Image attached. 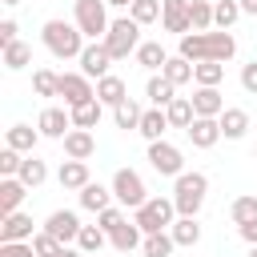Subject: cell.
<instances>
[{
    "label": "cell",
    "instance_id": "cell-6",
    "mask_svg": "<svg viewBox=\"0 0 257 257\" xmlns=\"http://www.w3.org/2000/svg\"><path fill=\"white\" fill-rule=\"evenodd\" d=\"M72 24L84 32V40H104V32H108V4L104 0H72Z\"/></svg>",
    "mask_w": 257,
    "mask_h": 257
},
{
    "label": "cell",
    "instance_id": "cell-47",
    "mask_svg": "<svg viewBox=\"0 0 257 257\" xmlns=\"http://www.w3.org/2000/svg\"><path fill=\"white\" fill-rule=\"evenodd\" d=\"M241 88L257 96V60H249V64H241Z\"/></svg>",
    "mask_w": 257,
    "mask_h": 257
},
{
    "label": "cell",
    "instance_id": "cell-8",
    "mask_svg": "<svg viewBox=\"0 0 257 257\" xmlns=\"http://www.w3.org/2000/svg\"><path fill=\"white\" fill-rule=\"evenodd\" d=\"M149 165H153L161 177H173V181L185 173V157H181V149L169 145V141H153V145H149Z\"/></svg>",
    "mask_w": 257,
    "mask_h": 257
},
{
    "label": "cell",
    "instance_id": "cell-49",
    "mask_svg": "<svg viewBox=\"0 0 257 257\" xmlns=\"http://www.w3.org/2000/svg\"><path fill=\"white\" fill-rule=\"evenodd\" d=\"M237 233H241L249 245H257V221H253V225H237Z\"/></svg>",
    "mask_w": 257,
    "mask_h": 257
},
{
    "label": "cell",
    "instance_id": "cell-17",
    "mask_svg": "<svg viewBox=\"0 0 257 257\" xmlns=\"http://www.w3.org/2000/svg\"><path fill=\"white\" fill-rule=\"evenodd\" d=\"M189 100H193V112H197V116H221V112H225L221 88H201V84H197V92H193Z\"/></svg>",
    "mask_w": 257,
    "mask_h": 257
},
{
    "label": "cell",
    "instance_id": "cell-1",
    "mask_svg": "<svg viewBox=\"0 0 257 257\" xmlns=\"http://www.w3.org/2000/svg\"><path fill=\"white\" fill-rule=\"evenodd\" d=\"M177 56H185V60H193V64H201V60H217V64H225V60H233L237 56V40H233V32H189V36H181V44H177Z\"/></svg>",
    "mask_w": 257,
    "mask_h": 257
},
{
    "label": "cell",
    "instance_id": "cell-3",
    "mask_svg": "<svg viewBox=\"0 0 257 257\" xmlns=\"http://www.w3.org/2000/svg\"><path fill=\"white\" fill-rule=\"evenodd\" d=\"M205 193H209V177H205V173H181V177L173 181L177 217H197L201 205H205Z\"/></svg>",
    "mask_w": 257,
    "mask_h": 257
},
{
    "label": "cell",
    "instance_id": "cell-21",
    "mask_svg": "<svg viewBox=\"0 0 257 257\" xmlns=\"http://www.w3.org/2000/svg\"><path fill=\"white\" fill-rule=\"evenodd\" d=\"M96 100L100 104H108V108H116L120 100H128V84L120 80V76H104V80H96Z\"/></svg>",
    "mask_w": 257,
    "mask_h": 257
},
{
    "label": "cell",
    "instance_id": "cell-46",
    "mask_svg": "<svg viewBox=\"0 0 257 257\" xmlns=\"http://www.w3.org/2000/svg\"><path fill=\"white\" fill-rule=\"evenodd\" d=\"M0 257H36V249H32V241H8V245H0Z\"/></svg>",
    "mask_w": 257,
    "mask_h": 257
},
{
    "label": "cell",
    "instance_id": "cell-43",
    "mask_svg": "<svg viewBox=\"0 0 257 257\" xmlns=\"http://www.w3.org/2000/svg\"><path fill=\"white\" fill-rule=\"evenodd\" d=\"M124 221H128V217H124V209H120V205H108L104 213H96V225H100L104 233H116Z\"/></svg>",
    "mask_w": 257,
    "mask_h": 257
},
{
    "label": "cell",
    "instance_id": "cell-29",
    "mask_svg": "<svg viewBox=\"0 0 257 257\" xmlns=\"http://www.w3.org/2000/svg\"><path fill=\"white\" fill-rule=\"evenodd\" d=\"M141 116H145V108L128 96V100H120L116 108H112V120H116V128H124V133H133V128H141Z\"/></svg>",
    "mask_w": 257,
    "mask_h": 257
},
{
    "label": "cell",
    "instance_id": "cell-28",
    "mask_svg": "<svg viewBox=\"0 0 257 257\" xmlns=\"http://www.w3.org/2000/svg\"><path fill=\"white\" fill-rule=\"evenodd\" d=\"M100 108H104V104H100L96 96L84 100V104H76V108H68V112H72V128H88V133H92V128L100 124Z\"/></svg>",
    "mask_w": 257,
    "mask_h": 257
},
{
    "label": "cell",
    "instance_id": "cell-15",
    "mask_svg": "<svg viewBox=\"0 0 257 257\" xmlns=\"http://www.w3.org/2000/svg\"><path fill=\"white\" fill-rule=\"evenodd\" d=\"M161 24L165 32H177V36H189L193 24H189V0H165V12H161Z\"/></svg>",
    "mask_w": 257,
    "mask_h": 257
},
{
    "label": "cell",
    "instance_id": "cell-16",
    "mask_svg": "<svg viewBox=\"0 0 257 257\" xmlns=\"http://www.w3.org/2000/svg\"><path fill=\"white\" fill-rule=\"evenodd\" d=\"M28 197V185L20 177H0V217L20 213V201Z\"/></svg>",
    "mask_w": 257,
    "mask_h": 257
},
{
    "label": "cell",
    "instance_id": "cell-24",
    "mask_svg": "<svg viewBox=\"0 0 257 257\" xmlns=\"http://www.w3.org/2000/svg\"><path fill=\"white\" fill-rule=\"evenodd\" d=\"M36 141H40V128H32V124H12V128L4 133V145L16 149V153H24V157L36 149Z\"/></svg>",
    "mask_w": 257,
    "mask_h": 257
},
{
    "label": "cell",
    "instance_id": "cell-7",
    "mask_svg": "<svg viewBox=\"0 0 257 257\" xmlns=\"http://www.w3.org/2000/svg\"><path fill=\"white\" fill-rule=\"evenodd\" d=\"M108 189H112L116 205H120V209H133V213H137V209H141V205L149 201L145 177H141L137 169H116V173H112V185H108Z\"/></svg>",
    "mask_w": 257,
    "mask_h": 257
},
{
    "label": "cell",
    "instance_id": "cell-40",
    "mask_svg": "<svg viewBox=\"0 0 257 257\" xmlns=\"http://www.w3.org/2000/svg\"><path fill=\"white\" fill-rule=\"evenodd\" d=\"M161 12H165V0H133V8H128V16L145 28V24H153V20H161Z\"/></svg>",
    "mask_w": 257,
    "mask_h": 257
},
{
    "label": "cell",
    "instance_id": "cell-50",
    "mask_svg": "<svg viewBox=\"0 0 257 257\" xmlns=\"http://www.w3.org/2000/svg\"><path fill=\"white\" fill-rule=\"evenodd\" d=\"M241 12L245 16H257V0H241Z\"/></svg>",
    "mask_w": 257,
    "mask_h": 257
},
{
    "label": "cell",
    "instance_id": "cell-12",
    "mask_svg": "<svg viewBox=\"0 0 257 257\" xmlns=\"http://www.w3.org/2000/svg\"><path fill=\"white\" fill-rule=\"evenodd\" d=\"M36 128H40V137H52V141H64L68 133H72V112H64L60 104H48L40 116H36Z\"/></svg>",
    "mask_w": 257,
    "mask_h": 257
},
{
    "label": "cell",
    "instance_id": "cell-34",
    "mask_svg": "<svg viewBox=\"0 0 257 257\" xmlns=\"http://www.w3.org/2000/svg\"><path fill=\"white\" fill-rule=\"evenodd\" d=\"M16 177H20V181H24V185H28V189H36V185H44V181H48V165H44V161H40V157H32V153H28V157H24V165H20V173H16Z\"/></svg>",
    "mask_w": 257,
    "mask_h": 257
},
{
    "label": "cell",
    "instance_id": "cell-22",
    "mask_svg": "<svg viewBox=\"0 0 257 257\" xmlns=\"http://www.w3.org/2000/svg\"><path fill=\"white\" fill-rule=\"evenodd\" d=\"M165 128H173L169 124V116H165V108H145V116H141V137L153 145V141H165Z\"/></svg>",
    "mask_w": 257,
    "mask_h": 257
},
{
    "label": "cell",
    "instance_id": "cell-39",
    "mask_svg": "<svg viewBox=\"0 0 257 257\" xmlns=\"http://www.w3.org/2000/svg\"><path fill=\"white\" fill-rule=\"evenodd\" d=\"M189 24H193V32H209L213 28V0H189Z\"/></svg>",
    "mask_w": 257,
    "mask_h": 257
},
{
    "label": "cell",
    "instance_id": "cell-36",
    "mask_svg": "<svg viewBox=\"0 0 257 257\" xmlns=\"http://www.w3.org/2000/svg\"><path fill=\"white\" fill-rule=\"evenodd\" d=\"M32 64V48L24 44V40H12L8 48H4V68L8 72H20V68H28Z\"/></svg>",
    "mask_w": 257,
    "mask_h": 257
},
{
    "label": "cell",
    "instance_id": "cell-14",
    "mask_svg": "<svg viewBox=\"0 0 257 257\" xmlns=\"http://www.w3.org/2000/svg\"><path fill=\"white\" fill-rule=\"evenodd\" d=\"M36 233H32V217L28 213H8V217H0V245H8V241H32Z\"/></svg>",
    "mask_w": 257,
    "mask_h": 257
},
{
    "label": "cell",
    "instance_id": "cell-51",
    "mask_svg": "<svg viewBox=\"0 0 257 257\" xmlns=\"http://www.w3.org/2000/svg\"><path fill=\"white\" fill-rule=\"evenodd\" d=\"M56 257H84V253H80V249H68V245H64V249H60Z\"/></svg>",
    "mask_w": 257,
    "mask_h": 257
},
{
    "label": "cell",
    "instance_id": "cell-53",
    "mask_svg": "<svg viewBox=\"0 0 257 257\" xmlns=\"http://www.w3.org/2000/svg\"><path fill=\"white\" fill-rule=\"evenodd\" d=\"M0 4H8V8H16V4H24V0H0Z\"/></svg>",
    "mask_w": 257,
    "mask_h": 257
},
{
    "label": "cell",
    "instance_id": "cell-55",
    "mask_svg": "<svg viewBox=\"0 0 257 257\" xmlns=\"http://www.w3.org/2000/svg\"><path fill=\"white\" fill-rule=\"evenodd\" d=\"M253 157H257V153H253Z\"/></svg>",
    "mask_w": 257,
    "mask_h": 257
},
{
    "label": "cell",
    "instance_id": "cell-37",
    "mask_svg": "<svg viewBox=\"0 0 257 257\" xmlns=\"http://www.w3.org/2000/svg\"><path fill=\"white\" fill-rule=\"evenodd\" d=\"M161 76H165V80H173V84L181 88V84H189V80H193V60H185V56H169V64L161 68Z\"/></svg>",
    "mask_w": 257,
    "mask_h": 257
},
{
    "label": "cell",
    "instance_id": "cell-4",
    "mask_svg": "<svg viewBox=\"0 0 257 257\" xmlns=\"http://www.w3.org/2000/svg\"><path fill=\"white\" fill-rule=\"evenodd\" d=\"M141 44H145V40H141V24H137L133 16H116V20L108 24V32H104V48H108L112 60H128V56H137Z\"/></svg>",
    "mask_w": 257,
    "mask_h": 257
},
{
    "label": "cell",
    "instance_id": "cell-48",
    "mask_svg": "<svg viewBox=\"0 0 257 257\" xmlns=\"http://www.w3.org/2000/svg\"><path fill=\"white\" fill-rule=\"evenodd\" d=\"M16 32H20V28H16V20H0V48H8L12 40H20Z\"/></svg>",
    "mask_w": 257,
    "mask_h": 257
},
{
    "label": "cell",
    "instance_id": "cell-11",
    "mask_svg": "<svg viewBox=\"0 0 257 257\" xmlns=\"http://www.w3.org/2000/svg\"><path fill=\"white\" fill-rule=\"evenodd\" d=\"M60 96H64V104H68V108H76V104L92 100V96H96V88H92V80H88L84 72H60Z\"/></svg>",
    "mask_w": 257,
    "mask_h": 257
},
{
    "label": "cell",
    "instance_id": "cell-44",
    "mask_svg": "<svg viewBox=\"0 0 257 257\" xmlns=\"http://www.w3.org/2000/svg\"><path fill=\"white\" fill-rule=\"evenodd\" d=\"M20 165H24V153H16V149H0V177H16L20 173Z\"/></svg>",
    "mask_w": 257,
    "mask_h": 257
},
{
    "label": "cell",
    "instance_id": "cell-13",
    "mask_svg": "<svg viewBox=\"0 0 257 257\" xmlns=\"http://www.w3.org/2000/svg\"><path fill=\"white\" fill-rule=\"evenodd\" d=\"M185 133H189L193 149H213V145L221 141V120H217V116H197Z\"/></svg>",
    "mask_w": 257,
    "mask_h": 257
},
{
    "label": "cell",
    "instance_id": "cell-25",
    "mask_svg": "<svg viewBox=\"0 0 257 257\" xmlns=\"http://www.w3.org/2000/svg\"><path fill=\"white\" fill-rule=\"evenodd\" d=\"M145 96L153 100V108H169V104L177 100V84H173V80H165V76H149Z\"/></svg>",
    "mask_w": 257,
    "mask_h": 257
},
{
    "label": "cell",
    "instance_id": "cell-19",
    "mask_svg": "<svg viewBox=\"0 0 257 257\" xmlns=\"http://www.w3.org/2000/svg\"><path fill=\"white\" fill-rule=\"evenodd\" d=\"M76 197H80V209H88V213H104V209L116 201V197H112V189H104L100 181H88Z\"/></svg>",
    "mask_w": 257,
    "mask_h": 257
},
{
    "label": "cell",
    "instance_id": "cell-5",
    "mask_svg": "<svg viewBox=\"0 0 257 257\" xmlns=\"http://www.w3.org/2000/svg\"><path fill=\"white\" fill-rule=\"evenodd\" d=\"M133 221L141 225L145 237H153V233H169L173 221H177V205H173V197H149V201L133 213Z\"/></svg>",
    "mask_w": 257,
    "mask_h": 257
},
{
    "label": "cell",
    "instance_id": "cell-38",
    "mask_svg": "<svg viewBox=\"0 0 257 257\" xmlns=\"http://www.w3.org/2000/svg\"><path fill=\"white\" fill-rule=\"evenodd\" d=\"M32 92H36V96H60V72L36 68V72H32Z\"/></svg>",
    "mask_w": 257,
    "mask_h": 257
},
{
    "label": "cell",
    "instance_id": "cell-42",
    "mask_svg": "<svg viewBox=\"0 0 257 257\" xmlns=\"http://www.w3.org/2000/svg\"><path fill=\"white\" fill-rule=\"evenodd\" d=\"M229 217H233L237 225H253V221H257V197H237V201L229 205Z\"/></svg>",
    "mask_w": 257,
    "mask_h": 257
},
{
    "label": "cell",
    "instance_id": "cell-35",
    "mask_svg": "<svg viewBox=\"0 0 257 257\" xmlns=\"http://www.w3.org/2000/svg\"><path fill=\"white\" fill-rule=\"evenodd\" d=\"M237 16H241V0H213V24L221 32H229L237 24Z\"/></svg>",
    "mask_w": 257,
    "mask_h": 257
},
{
    "label": "cell",
    "instance_id": "cell-9",
    "mask_svg": "<svg viewBox=\"0 0 257 257\" xmlns=\"http://www.w3.org/2000/svg\"><path fill=\"white\" fill-rule=\"evenodd\" d=\"M108 68H112V56H108V48H104V40H88L84 44V52H80V72L92 80H104L108 76Z\"/></svg>",
    "mask_w": 257,
    "mask_h": 257
},
{
    "label": "cell",
    "instance_id": "cell-18",
    "mask_svg": "<svg viewBox=\"0 0 257 257\" xmlns=\"http://www.w3.org/2000/svg\"><path fill=\"white\" fill-rule=\"evenodd\" d=\"M92 153H96V141H92L88 128H72V133L64 137V157H68V161H88Z\"/></svg>",
    "mask_w": 257,
    "mask_h": 257
},
{
    "label": "cell",
    "instance_id": "cell-54",
    "mask_svg": "<svg viewBox=\"0 0 257 257\" xmlns=\"http://www.w3.org/2000/svg\"><path fill=\"white\" fill-rule=\"evenodd\" d=\"M249 257H257V245H249Z\"/></svg>",
    "mask_w": 257,
    "mask_h": 257
},
{
    "label": "cell",
    "instance_id": "cell-27",
    "mask_svg": "<svg viewBox=\"0 0 257 257\" xmlns=\"http://www.w3.org/2000/svg\"><path fill=\"white\" fill-rule=\"evenodd\" d=\"M137 64H141V68H149V72H157V68H165V64H169V52L161 48V40H145V44L137 48Z\"/></svg>",
    "mask_w": 257,
    "mask_h": 257
},
{
    "label": "cell",
    "instance_id": "cell-33",
    "mask_svg": "<svg viewBox=\"0 0 257 257\" xmlns=\"http://www.w3.org/2000/svg\"><path fill=\"white\" fill-rule=\"evenodd\" d=\"M165 116H169V124H173V128H189V124L197 120V112H193V100H189V96H177V100L165 108Z\"/></svg>",
    "mask_w": 257,
    "mask_h": 257
},
{
    "label": "cell",
    "instance_id": "cell-52",
    "mask_svg": "<svg viewBox=\"0 0 257 257\" xmlns=\"http://www.w3.org/2000/svg\"><path fill=\"white\" fill-rule=\"evenodd\" d=\"M104 4H112V8H133V0H104Z\"/></svg>",
    "mask_w": 257,
    "mask_h": 257
},
{
    "label": "cell",
    "instance_id": "cell-30",
    "mask_svg": "<svg viewBox=\"0 0 257 257\" xmlns=\"http://www.w3.org/2000/svg\"><path fill=\"white\" fill-rule=\"evenodd\" d=\"M169 233H173L177 249H189V245H197V241H201V225H197V217H177Z\"/></svg>",
    "mask_w": 257,
    "mask_h": 257
},
{
    "label": "cell",
    "instance_id": "cell-45",
    "mask_svg": "<svg viewBox=\"0 0 257 257\" xmlns=\"http://www.w3.org/2000/svg\"><path fill=\"white\" fill-rule=\"evenodd\" d=\"M32 249H36V257H56V253H60V249H64V245H60V241H56V237H48V233H44V229H40V233H36V237H32Z\"/></svg>",
    "mask_w": 257,
    "mask_h": 257
},
{
    "label": "cell",
    "instance_id": "cell-32",
    "mask_svg": "<svg viewBox=\"0 0 257 257\" xmlns=\"http://www.w3.org/2000/svg\"><path fill=\"white\" fill-rule=\"evenodd\" d=\"M193 80H197L201 88H217V84L225 80V64H217V60H201V64H193Z\"/></svg>",
    "mask_w": 257,
    "mask_h": 257
},
{
    "label": "cell",
    "instance_id": "cell-20",
    "mask_svg": "<svg viewBox=\"0 0 257 257\" xmlns=\"http://www.w3.org/2000/svg\"><path fill=\"white\" fill-rule=\"evenodd\" d=\"M56 181H60V189H72V193H80L92 177H88V161H64L60 165V173H56Z\"/></svg>",
    "mask_w": 257,
    "mask_h": 257
},
{
    "label": "cell",
    "instance_id": "cell-10",
    "mask_svg": "<svg viewBox=\"0 0 257 257\" xmlns=\"http://www.w3.org/2000/svg\"><path fill=\"white\" fill-rule=\"evenodd\" d=\"M80 217L72 213V209H56V213H48V221H44V233L48 237H56L60 245H68V241H76L80 237Z\"/></svg>",
    "mask_w": 257,
    "mask_h": 257
},
{
    "label": "cell",
    "instance_id": "cell-23",
    "mask_svg": "<svg viewBox=\"0 0 257 257\" xmlns=\"http://www.w3.org/2000/svg\"><path fill=\"white\" fill-rule=\"evenodd\" d=\"M217 120H221V137H225V141H241V137L249 133V112H245V108H225Z\"/></svg>",
    "mask_w": 257,
    "mask_h": 257
},
{
    "label": "cell",
    "instance_id": "cell-31",
    "mask_svg": "<svg viewBox=\"0 0 257 257\" xmlns=\"http://www.w3.org/2000/svg\"><path fill=\"white\" fill-rule=\"evenodd\" d=\"M104 241H108V233H104L100 225H84L80 237H76V249H80L84 257H96V253L104 249Z\"/></svg>",
    "mask_w": 257,
    "mask_h": 257
},
{
    "label": "cell",
    "instance_id": "cell-2",
    "mask_svg": "<svg viewBox=\"0 0 257 257\" xmlns=\"http://www.w3.org/2000/svg\"><path fill=\"white\" fill-rule=\"evenodd\" d=\"M40 40L56 60H80V52H84V32L72 20H44Z\"/></svg>",
    "mask_w": 257,
    "mask_h": 257
},
{
    "label": "cell",
    "instance_id": "cell-26",
    "mask_svg": "<svg viewBox=\"0 0 257 257\" xmlns=\"http://www.w3.org/2000/svg\"><path fill=\"white\" fill-rule=\"evenodd\" d=\"M108 241H112V249H116V253H133L137 245H145V233H141V225H137V221H124L116 233H108Z\"/></svg>",
    "mask_w": 257,
    "mask_h": 257
},
{
    "label": "cell",
    "instance_id": "cell-56",
    "mask_svg": "<svg viewBox=\"0 0 257 257\" xmlns=\"http://www.w3.org/2000/svg\"><path fill=\"white\" fill-rule=\"evenodd\" d=\"M96 257H100V253H96Z\"/></svg>",
    "mask_w": 257,
    "mask_h": 257
},
{
    "label": "cell",
    "instance_id": "cell-41",
    "mask_svg": "<svg viewBox=\"0 0 257 257\" xmlns=\"http://www.w3.org/2000/svg\"><path fill=\"white\" fill-rule=\"evenodd\" d=\"M145 257H169L173 249H177V241H173V233H153V237H145Z\"/></svg>",
    "mask_w": 257,
    "mask_h": 257
}]
</instances>
